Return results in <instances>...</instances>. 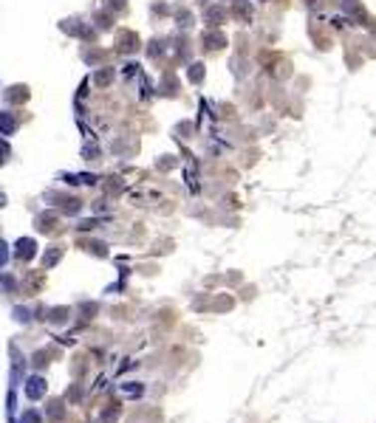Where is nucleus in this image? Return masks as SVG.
I'll use <instances>...</instances> for the list:
<instances>
[{
    "mask_svg": "<svg viewBox=\"0 0 376 423\" xmlns=\"http://www.w3.org/2000/svg\"><path fill=\"white\" fill-rule=\"evenodd\" d=\"M34 249H37V243L28 240V237H23V240L17 243V257L20 259H31L34 257Z\"/></svg>",
    "mask_w": 376,
    "mask_h": 423,
    "instance_id": "obj_1",
    "label": "nucleus"
},
{
    "mask_svg": "<svg viewBox=\"0 0 376 423\" xmlns=\"http://www.w3.org/2000/svg\"><path fill=\"white\" fill-rule=\"evenodd\" d=\"M14 127H17L14 116H11V113H0V136H9V133H14Z\"/></svg>",
    "mask_w": 376,
    "mask_h": 423,
    "instance_id": "obj_2",
    "label": "nucleus"
},
{
    "mask_svg": "<svg viewBox=\"0 0 376 423\" xmlns=\"http://www.w3.org/2000/svg\"><path fill=\"white\" fill-rule=\"evenodd\" d=\"M26 392H28V398H40L45 392V381L43 378H31L28 381V387H26Z\"/></svg>",
    "mask_w": 376,
    "mask_h": 423,
    "instance_id": "obj_3",
    "label": "nucleus"
},
{
    "mask_svg": "<svg viewBox=\"0 0 376 423\" xmlns=\"http://www.w3.org/2000/svg\"><path fill=\"white\" fill-rule=\"evenodd\" d=\"M204 40H207V48H221L224 45V37L221 34H207Z\"/></svg>",
    "mask_w": 376,
    "mask_h": 423,
    "instance_id": "obj_4",
    "label": "nucleus"
},
{
    "mask_svg": "<svg viewBox=\"0 0 376 423\" xmlns=\"http://www.w3.org/2000/svg\"><path fill=\"white\" fill-rule=\"evenodd\" d=\"M9 144H6V141H3V138H0V164H3V161H6V158H9Z\"/></svg>",
    "mask_w": 376,
    "mask_h": 423,
    "instance_id": "obj_5",
    "label": "nucleus"
},
{
    "mask_svg": "<svg viewBox=\"0 0 376 423\" xmlns=\"http://www.w3.org/2000/svg\"><path fill=\"white\" fill-rule=\"evenodd\" d=\"M6 259H9V246L0 240V265H6Z\"/></svg>",
    "mask_w": 376,
    "mask_h": 423,
    "instance_id": "obj_6",
    "label": "nucleus"
},
{
    "mask_svg": "<svg viewBox=\"0 0 376 423\" xmlns=\"http://www.w3.org/2000/svg\"><path fill=\"white\" fill-rule=\"evenodd\" d=\"M23 423H40V418H37V415H34V412H28V415H26V418H23Z\"/></svg>",
    "mask_w": 376,
    "mask_h": 423,
    "instance_id": "obj_7",
    "label": "nucleus"
},
{
    "mask_svg": "<svg viewBox=\"0 0 376 423\" xmlns=\"http://www.w3.org/2000/svg\"><path fill=\"white\" fill-rule=\"evenodd\" d=\"M0 206H3V195H0Z\"/></svg>",
    "mask_w": 376,
    "mask_h": 423,
    "instance_id": "obj_8",
    "label": "nucleus"
}]
</instances>
